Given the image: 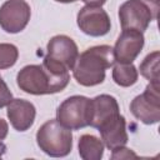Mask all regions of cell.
I'll return each instance as SVG.
<instances>
[{"mask_svg":"<svg viewBox=\"0 0 160 160\" xmlns=\"http://www.w3.org/2000/svg\"><path fill=\"white\" fill-rule=\"evenodd\" d=\"M19 58V50L14 44L0 42V70L14 66Z\"/></svg>","mask_w":160,"mask_h":160,"instance_id":"17","label":"cell"},{"mask_svg":"<svg viewBox=\"0 0 160 160\" xmlns=\"http://www.w3.org/2000/svg\"><path fill=\"white\" fill-rule=\"evenodd\" d=\"M55 1L62 2V4H69V2H75V1H78V0H55Z\"/></svg>","mask_w":160,"mask_h":160,"instance_id":"23","label":"cell"},{"mask_svg":"<svg viewBox=\"0 0 160 160\" xmlns=\"http://www.w3.org/2000/svg\"><path fill=\"white\" fill-rule=\"evenodd\" d=\"M160 0H126L119 8L121 29H135L144 32L151 21L158 19Z\"/></svg>","mask_w":160,"mask_h":160,"instance_id":"4","label":"cell"},{"mask_svg":"<svg viewBox=\"0 0 160 160\" xmlns=\"http://www.w3.org/2000/svg\"><path fill=\"white\" fill-rule=\"evenodd\" d=\"M115 62L110 45H96L79 54L72 68V75L78 84L90 88L105 80V72Z\"/></svg>","mask_w":160,"mask_h":160,"instance_id":"1","label":"cell"},{"mask_svg":"<svg viewBox=\"0 0 160 160\" xmlns=\"http://www.w3.org/2000/svg\"><path fill=\"white\" fill-rule=\"evenodd\" d=\"M5 151H6V145L2 141H0V158L5 154Z\"/></svg>","mask_w":160,"mask_h":160,"instance_id":"22","label":"cell"},{"mask_svg":"<svg viewBox=\"0 0 160 160\" xmlns=\"http://www.w3.org/2000/svg\"><path fill=\"white\" fill-rule=\"evenodd\" d=\"M6 108V115L16 131H26L32 126L36 116V109L32 102L25 99H12Z\"/></svg>","mask_w":160,"mask_h":160,"instance_id":"12","label":"cell"},{"mask_svg":"<svg viewBox=\"0 0 160 160\" xmlns=\"http://www.w3.org/2000/svg\"><path fill=\"white\" fill-rule=\"evenodd\" d=\"M30 16L31 9L25 0H8L0 6V26L9 34L22 31Z\"/></svg>","mask_w":160,"mask_h":160,"instance_id":"7","label":"cell"},{"mask_svg":"<svg viewBox=\"0 0 160 160\" xmlns=\"http://www.w3.org/2000/svg\"><path fill=\"white\" fill-rule=\"evenodd\" d=\"M90 99L82 95H72L65 99L56 110V120L70 130H80L89 126Z\"/></svg>","mask_w":160,"mask_h":160,"instance_id":"6","label":"cell"},{"mask_svg":"<svg viewBox=\"0 0 160 160\" xmlns=\"http://www.w3.org/2000/svg\"><path fill=\"white\" fill-rule=\"evenodd\" d=\"M70 81V74H58L48 70L42 64L24 66L16 75V84L26 94L48 95L62 91Z\"/></svg>","mask_w":160,"mask_h":160,"instance_id":"2","label":"cell"},{"mask_svg":"<svg viewBox=\"0 0 160 160\" xmlns=\"http://www.w3.org/2000/svg\"><path fill=\"white\" fill-rule=\"evenodd\" d=\"M36 144L46 155L64 158L72 149V132L56 119H50L38 129Z\"/></svg>","mask_w":160,"mask_h":160,"instance_id":"3","label":"cell"},{"mask_svg":"<svg viewBox=\"0 0 160 160\" xmlns=\"http://www.w3.org/2000/svg\"><path fill=\"white\" fill-rule=\"evenodd\" d=\"M78 56V45L70 36L55 35L49 40L46 45V55L44 58L56 65L66 68L68 70H72Z\"/></svg>","mask_w":160,"mask_h":160,"instance_id":"9","label":"cell"},{"mask_svg":"<svg viewBox=\"0 0 160 160\" xmlns=\"http://www.w3.org/2000/svg\"><path fill=\"white\" fill-rule=\"evenodd\" d=\"M145 44L144 32L135 29H122L114 48V60L120 64L132 62L141 52Z\"/></svg>","mask_w":160,"mask_h":160,"instance_id":"10","label":"cell"},{"mask_svg":"<svg viewBox=\"0 0 160 160\" xmlns=\"http://www.w3.org/2000/svg\"><path fill=\"white\" fill-rule=\"evenodd\" d=\"M76 22L84 34L94 38L106 35L111 28L110 18L101 6L85 5L78 12Z\"/></svg>","mask_w":160,"mask_h":160,"instance_id":"8","label":"cell"},{"mask_svg":"<svg viewBox=\"0 0 160 160\" xmlns=\"http://www.w3.org/2000/svg\"><path fill=\"white\" fill-rule=\"evenodd\" d=\"M111 76L116 85L121 88H129V86H132L138 81L139 71L132 62L130 64L114 62Z\"/></svg>","mask_w":160,"mask_h":160,"instance_id":"15","label":"cell"},{"mask_svg":"<svg viewBox=\"0 0 160 160\" xmlns=\"http://www.w3.org/2000/svg\"><path fill=\"white\" fill-rule=\"evenodd\" d=\"M86 5H92V6H102L106 0H82Z\"/></svg>","mask_w":160,"mask_h":160,"instance_id":"21","label":"cell"},{"mask_svg":"<svg viewBox=\"0 0 160 160\" xmlns=\"http://www.w3.org/2000/svg\"><path fill=\"white\" fill-rule=\"evenodd\" d=\"M12 100V92L0 75V109L5 108Z\"/></svg>","mask_w":160,"mask_h":160,"instance_id":"18","label":"cell"},{"mask_svg":"<svg viewBox=\"0 0 160 160\" xmlns=\"http://www.w3.org/2000/svg\"><path fill=\"white\" fill-rule=\"evenodd\" d=\"M159 61L160 52L158 50L148 54L139 66L140 74L149 81H159Z\"/></svg>","mask_w":160,"mask_h":160,"instance_id":"16","label":"cell"},{"mask_svg":"<svg viewBox=\"0 0 160 160\" xmlns=\"http://www.w3.org/2000/svg\"><path fill=\"white\" fill-rule=\"evenodd\" d=\"M120 114V108L118 100L109 95L101 94L90 99L89 106V126L98 129L108 120L115 118Z\"/></svg>","mask_w":160,"mask_h":160,"instance_id":"11","label":"cell"},{"mask_svg":"<svg viewBox=\"0 0 160 160\" xmlns=\"http://www.w3.org/2000/svg\"><path fill=\"white\" fill-rule=\"evenodd\" d=\"M8 132H9V125L6 120L0 119V141H2L8 136Z\"/></svg>","mask_w":160,"mask_h":160,"instance_id":"20","label":"cell"},{"mask_svg":"<svg viewBox=\"0 0 160 160\" xmlns=\"http://www.w3.org/2000/svg\"><path fill=\"white\" fill-rule=\"evenodd\" d=\"M98 130L100 132L104 146H106L109 150H114L128 144L129 136L126 132V121L121 114L104 122L98 128Z\"/></svg>","mask_w":160,"mask_h":160,"instance_id":"13","label":"cell"},{"mask_svg":"<svg viewBox=\"0 0 160 160\" xmlns=\"http://www.w3.org/2000/svg\"><path fill=\"white\" fill-rule=\"evenodd\" d=\"M131 114L146 125L160 120V82L149 81L142 94L135 96L130 102Z\"/></svg>","mask_w":160,"mask_h":160,"instance_id":"5","label":"cell"},{"mask_svg":"<svg viewBox=\"0 0 160 160\" xmlns=\"http://www.w3.org/2000/svg\"><path fill=\"white\" fill-rule=\"evenodd\" d=\"M136 156L138 155L131 149H128L125 146H120V148L111 150V159L112 160H115V159H130V158H136Z\"/></svg>","mask_w":160,"mask_h":160,"instance_id":"19","label":"cell"},{"mask_svg":"<svg viewBox=\"0 0 160 160\" xmlns=\"http://www.w3.org/2000/svg\"><path fill=\"white\" fill-rule=\"evenodd\" d=\"M79 155L82 160H100L104 155V142L91 134H84L78 142Z\"/></svg>","mask_w":160,"mask_h":160,"instance_id":"14","label":"cell"}]
</instances>
